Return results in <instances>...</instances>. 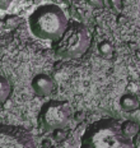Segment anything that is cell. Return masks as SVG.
<instances>
[{"mask_svg":"<svg viewBox=\"0 0 140 148\" xmlns=\"http://www.w3.org/2000/svg\"><path fill=\"white\" fill-rule=\"evenodd\" d=\"M80 148H134V144L121 132L120 121L105 118L87 126L82 135Z\"/></svg>","mask_w":140,"mask_h":148,"instance_id":"6da1fadb","label":"cell"},{"mask_svg":"<svg viewBox=\"0 0 140 148\" xmlns=\"http://www.w3.org/2000/svg\"><path fill=\"white\" fill-rule=\"evenodd\" d=\"M28 26L37 38L56 41L68 26V18L59 5H39L29 15Z\"/></svg>","mask_w":140,"mask_h":148,"instance_id":"7a4b0ae2","label":"cell"},{"mask_svg":"<svg viewBox=\"0 0 140 148\" xmlns=\"http://www.w3.org/2000/svg\"><path fill=\"white\" fill-rule=\"evenodd\" d=\"M90 45V33L79 22L68 23L63 35L52 45L54 52L61 59H78Z\"/></svg>","mask_w":140,"mask_h":148,"instance_id":"3957f363","label":"cell"},{"mask_svg":"<svg viewBox=\"0 0 140 148\" xmlns=\"http://www.w3.org/2000/svg\"><path fill=\"white\" fill-rule=\"evenodd\" d=\"M73 118V109L66 101L52 100L45 102L37 116V124L43 132L64 129Z\"/></svg>","mask_w":140,"mask_h":148,"instance_id":"277c9868","label":"cell"},{"mask_svg":"<svg viewBox=\"0 0 140 148\" xmlns=\"http://www.w3.org/2000/svg\"><path fill=\"white\" fill-rule=\"evenodd\" d=\"M0 148H38L31 132L0 123Z\"/></svg>","mask_w":140,"mask_h":148,"instance_id":"5b68a950","label":"cell"},{"mask_svg":"<svg viewBox=\"0 0 140 148\" xmlns=\"http://www.w3.org/2000/svg\"><path fill=\"white\" fill-rule=\"evenodd\" d=\"M31 86L36 95L45 97V96H48L52 92L55 84H54L52 78L48 74L41 73V74H37L36 77H33Z\"/></svg>","mask_w":140,"mask_h":148,"instance_id":"8992f818","label":"cell"},{"mask_svg":"<svg viewBox=\"0 0 140 148\" xmlns=\"http://www.w3.org/2000/svg\"><path fill=\"white\" fill-rule=\"evenodd\" d=\"M120 106L126 112H133V111L139 109V101L136 96H134V95L125 93L120 98Z\"/></svg>","mask_w":140,"mask_h":148,"instance_id":"52a82bcc","label":"cell"},{"mask_svg":"<svg viewBox=\"0 0 140 148\" xmlns=\"http://www.w3.org/2000/svg\"><path fill=\"white\" fill-rule=\"evenodd\" d=\"M121 126V132L124 133L125 137L130 138L131 139L133 137H135L139 132V125L136 121H133V120H126L122 124H120Z\"/></svg>","mask_w":140,"mask_h":148,"instance_id":"ba28073f","label":"cell"},{"mask_svg":"<svg viewBox=\"0 0 140 148\" xmlns=\"http://www.w3.org/2000/svg\"><path fill=\"white\" fill-rule=\"evenodd\" d=\"M10 92H12V84L9 82V79L0 74V105L4 103L8 100V97L10 96Z\"/></svg>","mask_w":140,"mask_h":148,"instance_id":"9c48e42d","label":"cell"},{"mask_svg":"<svg viewBox=\"0 0 140 148\" xmlns=\"http://www.w3.org/2000/svg\"><path fill=\"white\" fill-rule=\"evenodd\" d=\"M3 23H4L5 29H14L20 23H23V18L17 14H7L3 18Z\"/></svg>","mask_w":140,"mask_h":148,"instance_id":"30bf717a","label":"cell"},{"mask_svg":"<svg viewBox=\"0 0 140 148\" xmlns=\"http://www.w3.org/2000/svg\"><path fill=\"white\" fill-rule=\"evenodd\" d=\"M98 51L99 54L102 55L103 58H111L113 55V46H112L111 42L108 41H102L101 44H98Z\"/></svg>","mask_w":140,"mask_h":148,"instance_id":"8fae6325","label":"cell"},{"mask_svg":"<svg viewBox=\"0 0 140 148\" xmlns=\"http://www.w3.org/2000/svg\"><path fill=\"white\" fill-rule=\"evenodd\" d=\"M88 1H89V4L92 7H96V8H99L103 5V0H88Z\"/></svg>","mask_w":140,"mask_h":148,"instance_id":"7c38bea8","label":"cell"},{"mask_svg":"<svg viewBox=\"0 0 140 148\" xmlns=\"http://www.w3.org/2000/svg\"><path fill=\"white\" fill-rule=\"evenodd\" d=\"M13 0H0V9H7Z\"/></svg>","mask_w":140,"mask_h":148,"instance_id":"4fadbf2b","label":"cell"},{"mask_svg":"<svg viewBox=\"0 0 140 148\" xmlns=\"http://www.w3.org/2000/svg\"><path fill=\"white\" fill-rule=\"evenodd\" d=\"M3 29H4V23H3V19L0 18V32H1Z\"/></svg>","mask_w":140,"mask_h":148,"instance_id":"5bb4252c","label":"cell"},{"mask_svg":"<svg viewBox=\"0 0 140 148\" xmlns=\"http://www.w3.org/2000/svg\"><path fill=\"white\" fill-rule=\"evenodd\" d=\"M0 44H1V38H0Z\"/></svg>","mask_w":140,"mask_h":148,"instance_id":"9a60e30c","label":"cell"}]
</instances>
